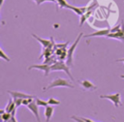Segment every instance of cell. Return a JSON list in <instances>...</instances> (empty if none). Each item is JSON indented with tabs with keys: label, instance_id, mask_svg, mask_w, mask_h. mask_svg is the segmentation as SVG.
Listing matches in <instances>:
<instances>
[{
	"label": "cell",
	"instance_id": "12",
	"mask_svg": "<svg viewBox=\"0 0 124 122\" xmlns=\"http://www.w3.org/2000/svg\"><path fill=\"white\" fill-rule=\"evenodd\" d=\"M53 110H54V108H53V107L51 105L50 106H46L45 107V116H46V122H48L50 120V118H51V116L53 114Z\"/></svg>",
	"mask_w": 124,
	"mask_h": 122
},
{
	"label": "cell",
	"instance_id": "16",
	"mask_svg": "<svg viewBox=\"0 0 124 122\" xmlns=\"http://www.w3.org/2000/svg\"><path fill=\"white\" fill-rule=\"evenodd\" d=\"M35 101H36V103L39 107H46V106H48V102H46V101H44V100H41V99H38V98H36Z\"/></svg>",
	"mask_w": 124,
	"mask_h": 122
},
{
	"label": "cell",
	"instance_id": "11",
	"mask_svg": "<svg viewBox=\"0 0 124 122\" xmlns=\"http://www.w3.org/2000/svg\"><path fill=\"white\" fill-rule=\"evenodd\" d=\"M68 9H70V10H72L73 12H75L77 15H82L85 12H86V7H80V8H78V7H76V6H73V5H70L69 4V7H68Z\"/></svg>",
	"mask_w": 124,
	"mask_h": 122
},
{
	"label": "cell",
	"instance_id": "3",
	"mask_svg": "<svg viewBox=\"0 0 124 122\" xmlns=\"http://www.w3.org/2000/svg\"><path fill=\"white\" fill-rule=\"evenodd\" d=\"M83 36V33H79V35L78 36V38L76 39V41L74 42V44L68 48V50H67V59H66V64L70 67V66H72V63H73V54H74V51H75V49H76V47H77V46L78 45V43H79V41H80V39H81V37Z\"/></svg>",
	"mask_w": 124,
	"mask_h": 122
},
{
	"label": "cell",
	"instance_id": "21",
	"mask_svg": "<svg viewBox=\"0 0 124 122\" xmlns=\"http://www.w3.org/2000/svg\"><path fill=\"white\" fill-rule=\"evenodd\" d=\"M32 99H33V98H27V99H23V100H22V105H23V106H28V105H29V104H30V103L33 101Z\"/></svg>",
	"mask_w": 124,
	"mask_h": 122
},
{
	"label": "cell",
	"instance_id": "8",
	"mask_svg": "<svg viewBox=\"0 0 124 122\" xmlns=\"http://www.w3.org/2000/svg\"><path fill=\"white\" fill-rule=\"evenodd\" d=\"M8 93L15 99V98H19V99H27V98H34L33 96L31 95H28V94H25V93H22V92H17V91H8Z\"/></svg>",
	"mask_w": 124,
	"mask_h": 122
},
{
	"label": "cell",
	"instance_id": "6",
	"mask_svg": "<svg viewBox=\"0 0 124 122\" xmlns=\"http://www.w3.org/2000/svg\"><path fill=\"white\" fill-rule=\"evenodd\" d=\"M28 108H29V110L35 115V117H36V119H37V121L38 122H41V119H40V115H39V106L37 105V103H36V101H32L28 106Z\"/></svg>",
	"mask_w": 124,
	"mask_h": 122
},
{
	"label": "cell",
	"instance_id": "1",
	"mask_svg": "<svg viewBox=\"0 0 124 122\" xmlns=\"http://www.w3.org/2000/svg\"><path fill=\"white\" fill-rule=\"evenodd\" d=\"M53 87H68V88H74V85H72L70 83V81H68L67 79L65 78H61V77H57L55 78L53 81H51L48 86L45 87L43 90L46 91V90H49Z\"/></svg>",
	"mask_w": 124,
	"mask_h": 122
},
{
	"label": "cell",
	"instance_id": "26",
	"mask_svg": "<svg viewBox=\"0 0 124 122\" xmlns=\"http://www.w3.org/2000/svg\"><path fill=\"white\" fill-rule=\"evenodd\" d=\"M116 61H117V62H123V63H124V58H120V59H117Z\"/></svg>",
	"mask_w": 124,
	"mask_h": 122
},
{
	"label": "cell",
	"instance_id": "19",
	"mask_svg": "<svg viewBox=\"0 0 124 122\" xmlns=\"http://www.w3.org/2000/svg\"><path fill=\"white\" fill-rule=\"evenodd\" d=\"M0 57L1 58H3V59H5L6 61H10V58L5 54V52H4V50L1 48V50H0Z\"/></svg>",
	"mask_w": 124,
	"mask_h": 122
},
{
	"label": "cell",
	"instance_id": "22",
	"mask_svg": "<svg viewBox=\"0 0 124 122\" xmlns=\"http://www.w3.org/2000/svg\"><path fill=\"white\" fill-rule=\"evenodd\" d=\"M73 120H75L76 122H86L82 117H77V116H75V115H73L72 117H71Z\"/></svg>",
	"mask_w": 124,
	"mask_h": 122
},
{
	"label": "cell",
	"instance_id": "4",
	"mask_svg": "<svg viewBox=\"0 0 124 122\" xmlns=\"http://www.w3.org/2000/svg\"><path fill=\"white\" fill-rule=\"evenodd\" d=\"M101 99H108L109 100L114 107H119L121 106V101H120V93H114V94H108V95H101Z\"/></svg>",
	"mask_w": 124,
	"mask_h": 122
},
{
	"label": "cell",
	"instance_id": "23",
	"mask_svg": "<svg viewBox=\"0 0 124 122\" xmlns=\"http://www.w3.org/2000/svg\"><path fill=\"white\" fill-rule=\"evenodd\" d=\"M22 100H23V99H19V98H15V99H14V101H15V103H16V107H17L18 106L22 105Z\"/></svg>",
	"mask_w": 124,
	"mask_h": 122
},
{
	"label": "cell",
	"instance_id": "2",
	"mask_svg": "<svg viewBox=\"0 0 124 122\" xmlns=\"http://www.w3.org/2000/svg\"><path fill=\"white\" fill-rule=\"evenodd\" d=\"M50 71L51 72H53V71H63L70 76V78L72 80H74V77H73V76H72V74L70 72V67L65 62H63L61 60L60 61H56L54 64H52L50 66Z\"/></svg>",
	"mask_w": 124,
	"mask_h": 122
},
{
	"label": "cell",
	"instance_id": "10",
	"mask_svg": "<svg viewBox=\"0 0 124 122\" xmlns=\"http://www.w3.org/2000/svg\"><path fill=\"white\" fill-rule=\"evenodd\" d=\"M38 42H40L41 44H42V46H44V47H49L50 46H52V44H53V42H52V39H50V40H46V39H42V38H40V37H38L37 35H35V34H33L32 35Z\"/></svg>",
	"mask_w": 124,
	"mask_h": 122
},
{
	"label": "cell",
	"instance_id": "14",
	"mask_svg": "<svg viewBox=\"0 0 124 122\" xmlns=\"http://www.w3.org/2000/svg\"><path fill=\"white\" fill-rule=\"evenodd\" d=\"M91 15V11H86L82 15H80V21H79V26H82V24L84 23V21L89 17V15Z\"/></svg>",
	"mask_w": 124,
	"mask_h": 122
},
{
	"label": "cell",
	"instance_id": "15",
	"mask_svg": "<svg viewBox=\"0 0 124 122\" xmlns=\"http://www.w3.org/2000/svg\"><path fill=\"white\" fill-rule=\"evenodd\" d=\"M69 4L66 0H57V8H66L68 9Z\"/></svg>",
	"mask_w": 124,
	"mask_h": 122
},
{
	"label": "cell",
	"instance_id": "17",
	"mask_svg": "<svg viewBox=\"0 0 124 122\" xmlns=\"http://www.w3.org/2000/svg\"><path fill=\"white\" fill-rule=\"evenodd\" d=\"M11 116H12V113H10V112H5V113L1 114V118L4 122H7L8 120H10Z\"/></svg>",
	"mask_w": 124,
	"mask_h": 122
},
{
	"label": "cell",
	"instance_id": "28",
	"mask_svg": "<svg viewBox=\"0 0 124 122\" xmlns=\"http://www.w3.org/2000/svg\"><path fill=\"white\" fill-rule=\"evenodd\" d=\"M120 77H121V78H124V75H121V76H120Z\"/></svg>",
	"mask_w": 124,
	"mask_h": 122
},
{
	"label": "cell",
	"instance_id": "13",
	"mask_svg": "<svg viewBox=\"0 0 124 122\" xmlns=\"http://www.w3.org/2000/svg\"><path fill=\"white\" fill-rule=\"evenodd\" d=\"M79 83H80V85H81L84 89H86V90H95V89L97 88L93 83H91V82L88 81V80H80Z\"/></svg>",
	"mask_w": 124,
	"mask_h": 122
},
{
	"label": "cell",
	"instance_id": "7",
	"mask_svg": "<svg viewBox=\"0 0 124 122\" xmlns=\"http://www.w3.org/2000/svg\"><path fill=\"white\" fill-rule=\"evenodd\" d=\"M108 33H110V29H109V28H106V29L98 30V31L93 32V33L88 34V35H84V37H85V38H90V37H102V36H107Z\"/></svg>",
	"mask_w": 124,
	"mask_h": 122
},
{
	"label": "cell",
	"instance_id": "5",
	"mask_svg": "<svg viewBox=\"0 0 124 122\" xmlns=\"http://www.w3.org/2000/svg\"><path fill=\"white\" fill-rule=\"evenodd\" d=\"M32 69H37V70H41L44 72V75L45 76H47L49 74L50 71V65L48 64H40V65H32V66H29L28 67V70H32Z\"/></svg>",
	"mask_w": 124,
	"mask_h": 122
},
{
	"label": "cell",
	"instance_id": "25",
	"mask_svg": "<svg viewBox=\"0 0 124 122\" xmlns=\"http://www.w3.org/2000/svg\"><path fill=\"white\" fill-rule=\"evenodd\" d=\"M37 5H41L42 3H44L45 2V0H33Z\"/></svg>",
	"mask_w": 124,
	"mask_h": 122
},
{
	"label": "cell",
	"instance_id": "9",
	"mask_svg": "<svg viewBox=\"0 0 124 122\" xmlns=\"http://www.w3.org/2000/svg\"><path fill=\"white\" fill-rule=\"evenodd\" d=\"M107 37H108V38H113V39H116V40H119V41H121L122 43H124V33L122 32V30L120 29L119 31H117V32H114V33H108V35H107Z\"/></svg>",
	"mask_w": 124,
	"mask_h": 122
},
{
	"label": "cell",
	"instance_id": "24",
	"mask_svg": "<svg viewBox=\"0 0 124 122\" xmlns=\"http://www.w3.org/2000/svg\"><path fill=\"white\" fill-rule=\"evenodd\" d=\"M120 29H121V24H118L117 26H115V27H113L112 29H110V32H111V33H114V32L119 31Z\"/></svg>",
	"mask_w": 124,
	"mask_h": 122
},
{
	"label": "cell",
	"instance_id": "20",
	"mask_svg": "<svg viewBox=\"0 0 124 122\" xmlns=\"http://www.w3.org/2000/svg\"><path fill=\"white\" fill-rule=\"evenodd\" d=\"M12 116H11V118H10V120H8L7 122H17L16 121V117H15V114H16V109H14L12 112Z\"/></svg>",
	"mask_w": 124,
	"mask_h": 122
},
{
	"label": "cell",
	"instance_id": "27",
	"mask_svg": "<svg viewBox=\"0 0 124 122\" xmlns=\"http://www.w3.org/2000/svg\"><path fill=\"white\" fill-rule=\"evenodd\" d=\"M3 3H4V0H1V1H0V8L3 6Z\"/></svg>",
	"mask_w": 124,
	"mask_h": 122
},
{
	"label": "cell",
	"instance_id": "18",
	"mask_svg": "<svg viewBox=\"0 0 124 122\" xmlns=\"http://www.w3.org/2000/svg\"><path fill=\"white\" fill-rule=\"evenodd\" d=\"M48 105H51V106H57V105H60V102L56 99H53V98H49L48 99Z\"/></svg>",
	"mask_w": 124,
	"mask_h": 122
}]
</instances>
